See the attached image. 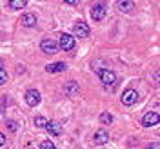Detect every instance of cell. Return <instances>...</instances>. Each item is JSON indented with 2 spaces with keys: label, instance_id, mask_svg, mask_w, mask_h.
Instances as JSON below:
<instances>
[{
  "label": "cell",
  "instance_id": "6da1fadb",
  "mask_svg": "<svg viewBox=\"0 0 160 149\" xmlns=\"http://www.w3.org/2000/svg\"><path fill=\"white\" fill-rule=\"evenodd\" d=\"M100 75V80H102V84H104V87H109V86H115V82H117V75L113 73L111 69H97Z\"/></svg>",
  "mask_w": 160,
  "mask_h": 149
},
{
  "label": "cell",
  "instance_id": "7a4b0ae2",
  "mask_svg": "<svg viewBox=\"0 0 160 149\" xmlns=\"http://www.w3.org/2000/svg\"><path fill=\"white\" fill-rule=\"evenodd\" d=\"M40 47L42 51L46 53V55H55V53H58V42H55L53 38H44L42 40V44H40Z\"/></svg>",
  "mask_w": 160,
  "mask_h": 149
},
{
  "label": "cell",
  "instance_id": "3957f363",
  "mask_svg": "<svg viewBox=\"0 0 160 149\" xmlns=\"http://www.w3.org/2000/svg\"><path fill=\"white\" fill-rule=\"evenodd\" d=\"M58 47L64 51H71L75 49V38L68 35V33H64V35H60V42H58Z\"/></svg>",
  "mask_w": 160,
  "mask_h": 149
},
{
  "label": "cell",
  "instance_id": "277c9868",
  "mask_svg": "<svg viewBox=\"0 0 160 149\" xmlns=\"http://www.w3.org/2000/svg\"><path fill=\"white\" fill-rule=\"evenodd\" d=\"M73 33H75L77 38H88L89 37V27H88L86 22H77L73 26Z\"/></svg>",
  "mask_w": 160,
  "mask_h": 149
},
{
  "label": "cell",
  "instance_id": "5b68a950",
  "mask_svg": "<svg viewBox=\"0 0 160 149\" xmlns=\"http://www.w3.org/2000/svg\"><path fill=\"white\" fill-rule=\"evenodd\" d=\"M137 100H138V91L137 89H128L122 95V104L124 106H133Z\"/></svg>",
  "mask_w": 160,
  "mask_h": 149
},
{
  "label": "cell",
  "instance_id": "8992f818",
  "mask_svg": "<svg viewBox=\"0 0 160 149\" xmlns=\"http://www.w3.org/2000/svg\"><path fill=\"white\" fill-rule=\"evenodd\" d=\"M40 102V93L37 89H29L26 93V104L31 106V107H35V106H38Z\"/></svg>",
  "mask_w": 160,
  "mask_h": 149
},
{
  "label": "cell",
  "instance_id": "52a82bcc",
  "mask_svg": "<svg viewBox=\"0 0 160 149\" xmlns=\"http://www.w3.org/2000/svg\"><path fill=\"white\" fill-rule=\"evenodd\" d=\"M158 113L157 111H149L146 117H144V120H142V124L146 126V127H153V126H157L158 124Z\"/></svg>",
  "mask_w": 160,
  "mask_h": 149
},
{
  "label": "cell",
  "instance_id": "ba28073f",
  "mask_svg": "<svg viewBox=\"0 0 160 149\" xmlns=\"http://www.w3.org/2000/svg\"><path fill=\"white\" fill-rule=\"evenodd\" d=\"M104 17H106V7H104V4H95V6L91 7V18L102 20Z\"/></svg>",
  "mask_w": 160,
  "mask_h": 149
},
{
  "label": "cell",
  "instance_id": "9c48e42d",
  "mask_svg": "<svg viewBox=\"0 0 160 149\" xmlns=\"http://www.w3.org/2000/svg\"><path fill=\"white\" fill-rule=\"evenodd\" d=\"M93 140H95V144H98V146H102V144H106L108 140H109V133L106 129H98L97 133H95V137H93Z\"/></svg>",
  "mask_w": 160,
  "mask_h": 149
},
{
  "label": "cell",
  "instance_id": "30bf717a",
  "mask_svg": "<svg viewBox=\"0 0 160 149\" xmlns=\"http://www.w3.org/2000/svg\"><path fill=\"white\" fill-rule=\"evenodd\" d=\"M46 127L49 131V135H53V137H58V135H62V131H64V127H62L60 122H48Z\"/></svg>",
  "mask_w": 160,
  "mask_h": 149
},
{
  "label": "cell",
  "instance_id": "8fae6325",
  "mask_svg": "<svg viewBox=\"0 0 160 149\" xmlns=\"http://www.w3.org/2000/svg\"><path fill=\"white\" fill-rule=\"evenodd\" d=\"M20 24H22L24 27H33V26L37 24V17H35L33 13H26V15H22Z\"/></svg>",
  "mask_w": 160,
  "mask_h": 149
},
{
  "label": "cell",
  "instance_id": "7c38bea8",
  "mask_svg": "<svg viewBox=\"0 0 160 149\" xmlns=\"http://www.w3.org/2000/svg\"><path fill=\"white\" fill-rule=\"evenodd\" d=\"M64 91H66V95H69V97H75L77 93L80 91L78 84L75 82V80H71V82H68L66 86H64Z\"/></svg>",
  "mask_w": 160,
  "mask_h": 149
},
{
  "label": "cell",
  "instance_id": "4fadbf2b",
  "mask_svg": "<svg viewBox=\"0 0 160 149\" xmlns=\"http://www.w3.org/2000/svg\"><path fill=\"white\" fill-rule=\"evenodd\" d=\"M48 73H60V71H66V64L64 62H55V64H49L46 67Z\"/></svg>",
  "mask_w": 160,
  "mask_h": 149
},
{
  "label": "cell",
  "instance_id": "5bb4252c",
  "mask_svg": "<svg viewBox=\"0 0 160 149\" xmlns=\"http://www.w3.org/2000/svg\"><path fill=\"white\" fill-rule=\"evenodd\" d=\"M133 7H135V2H131V0H120L118 2V9L122 13H129Z\"/></svg>",
  "mask_w": 160,
  "mask_h": 149
},
{
  "label": "cell",
  "instance_id": "9a60e30c",
  "mask_svg": "<svg viewBox=\"0 0 160 149\" xmlns=\"http://www.w3.org/2000/svg\"><path fill=\"white\" fill-rule=\"evenodd\" d=\"M26 0H11L9 4H8V7L9 9H22V7H26Z\"/></svg>",
  "mask_w": 160,
  "mask_h": 149
},
{
  "label": "cell",
  "instance_id": "2e32d148",
  "mask_svg": "<svg viewBox=\"0 0 160 149\" xmlns=\"http://www.w3.org/2000/svg\"><path fill=\"white\" fill-rule=\"evenodd\" d=\"M100 122H102L104 126L113 124V115H111V113H102V115H100Z\"/></svg>",
  "mask_w": 160,
  "mask_h": 149
},
{
  "label": "cell",
  "instance_id": "e0dca14e",
  "mask_svg": "<svg viewBox=\"0 0 160 149\" xmlns=\"http://www.w3.org/2000/svg\"><path fill=\"white\" fill-rule=\"evenodd\" d=\"M35 126H37L38 129H44V127L48 126V120L44 118V117H37V118H35Z\"/></svg>",
  "mask_w": 160,
  "mask_h": 149
},
{
  "label": "cell",
  "instance_id": "ac0fdd59",
  "mask_svg": "<svg viewBox=\"0 0 160 149\" xmlns=\"http://www.w3.org/2000/svg\"><path fill=\"white\" fill-rule=\"evenodd\" d=\"M40 149H57V147H55V144H53V142H49V140H44V142L40 144Z\"/></svg>",
  "mask_w": 160,
  "mask_h": 149
},
{
  "label": "cell",
  "instance_id": "d6986e66",
  "mask_svg": "<svg viewBox=\"0 0 160 149\" xmlns=\"http://www.w3.org/2000/svg\"><path fill=\"white\" fill-rule=\"evenodd\" d=\"M6 82H8V73H6V69H0V86Z\"/></svg>",
  "mask_w": 160,
  "mask_h": 149
},
{
  "label": "cell",
  "instance_id": "ffe728a7",
  "mask_svg": "<svg viewBox=\"0 0 160 149\" xmlns=\"http://www.w3.org/2000/svg\"><path fill=\"white\" fill-rule=\"evenodd\" d=\"M8 127H9V131H17V122H13V120H8Z\"/></svg>",
  "mask_w": 160,
  "mask_h": 149
},
{
  "label": "cell",
  "instance_id": "44dd1931",
  "mask_svg": "<svg viewBox=\"0 0 160 149\" xmlns=\"http://www.w3.org/2000/svg\"><path fill=\"white\" fill-rule=\"evenodd\" d=\"M148 149H160V144H158V142H153V144L148 146Z\"/></svg>",
  "mask_w": 160,
  "mask_h": 149
},
{
  "label": "cell",
  "instance_id": "7402d4cb",
  "mask_svg": "<svg viewBox=\"0 0 160 149\" xmlns=\"http://www.w3.org/2000/svg\"><path fill=\"white\" fill-rule=\"evenodd\" d=\"M6 144V137H4V133H0V147Z\"/></svg>",
  "mask_w": 160,
  "mask_h": 149
},
{
  "label": "cell",
  "instance_id": "603a6c76",
  "mask_svg": "<svg viewBox=\"0 0 160 149\" xmlns=\"http://www.w3.org/2000/svg\"><path fill=\"white\" fill-rule=\"evenodd\" d=\"M0 69H4V62L2 60H0Z\"/></svg>",
  "mask_w": 160,
  "mask_h": 149
}]
</instances>
